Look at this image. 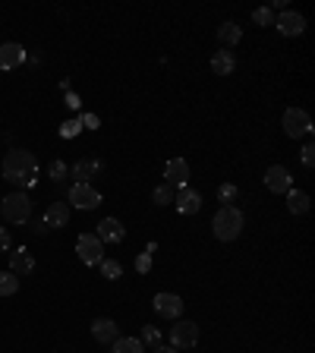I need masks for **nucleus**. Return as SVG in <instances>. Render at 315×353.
<instances>
[{
	"instance_id": "19",
	"label": "nucleus",
	"mask_w": 315,
	"mask_h": 353,
	"mask_svg": "<svg viewBox=\"0 0 315 353\" xmlns=\"http://www.w3.org/2000/svg\"><path fill=\"white\" fill-rule=\"evenodd\" d=\"M234 70H236L234 51H214V57H212V73L214 76H230Z\"/></svg>"
},
{
	"instance_id": "9",
	"label": "nucleus",
	"mask_w": 315,
	"mask_h": 353,
	"mask_svg": "<svg viewBox=\"0 0 315 353\" xmlns=\"http://www.w3.org/2000/svg\"><path fill=\"white\" fill-rule=\"evenodd\" d=\"M274 29H278L284 38L303 35V32H306V16H303V13H294V10H284V13L274 16Z\"/></svg>"
},
{
	"instance_id": "25",
	"label": "nucleus",
	"mask_w": 315,
	"mask_h": 353,
	"mask_svg": "<svg viewBox=\"0 0 315 353\" xmlns=\"http://www.w3.org/2000/svg\"><path fill=\"white\" fill-rule=\"evenodd\" d=\"M19 290V278L13 272H0V296H13Z\"/></svg>"
},
{
	"instance_id": "28",
	"label": "nucleus",
	"mask_w": 315,
	"mask_h": 353,
	"mask_svg": "<svg viewBox=\"0 0 315 353\" xmlns=\"http://www.w3.org/2000/svg\"><path fill=\"white\" fill-rule=\"evenodd\" d=\"M79 132H82L79 117H76V120H66V123L60 126V136H63V139H73V136H79Z\"/></svg>"
},
{
	"instance_id": "27",
	"label": "nucleus",
	"mask_w": 315,
	"mask_h": 353,
	"mask_svg": "<svg viewBox=\"0 0 315 353\" xmlns=\"http://www.w3.org/2000/svg\"><path fill=\"white\" fill-rule=\"evenodd\" d=\"M252 22L256 26H274V13L268 7H258V10H252Z\"/></svg>"
},
{
	"instance_id": "13",
	"label": "nucleus",
	"mask_w": 315,
	"mask_h": 353,
	"mask_svg": "<svg viewBox=\"0 0 315 353\" xmlns=\"http://www.w3.org/2000/svg\"><path fill=\"white\" fill-rule=\"evenodd\" d=\"M164 183H170L176 190V186H186V180H190V164L183 161V158H170L167 168H164Z\"/></svg>"
},
{
	"instance_id": "22",
	"label": "nucleus",
	"mask_w": 315,
	"mask_h": 353,
	"mask_svg": "<svg viewBox=\"0 0 315 353\" xmlns=\"http://www.w3.org/2000/svg\"><path fill=\"white\" fill-rule=\"evenodd\" d=\"M98 272H101L104 281H117V278H123V265H120L117 259H108V256H104L101 262H98Z\"/></svg>"
},
{
	"instance_id": "12",
	"label": "nucleus",
	"mask_w": 315,
	"mask_h": 353,
	"mask_svg": "<svg viewBox=\"0 0 315 353\" xmlns=\"http://www.w3.org/2000/svg\"><path fill=\"white\" fill-rule=\"evenodd\" d=\"M92 338H95L98 344H114V341L120 338L117 322H114V319H108V316L95 319V322H92Z\"/></svg>"
},
{
	"instance_id": "29",
	"label": "nucleus",
	"mask_w": 315,
	"mask_h": 353,
	"mask_svg": "<svg viewBox=\"0 0 315 353\" xmlns=\"http://www.w3.org/2000/svg\"><path fill=\"white\" fill-rule=\"evenodd\" d=\"M218 199L230 205V202L236 199V186H234V183H221V186H218Z\"/></svg>"
},
{
	"instance_id": "17",
	"label": "nucleus",
	"mask_w": 315,
	"mask_h": 353,
	"mask_svg": "<svg viewBox=\"0 0 315 353\" xmlns=\"http://www.w3.org/2000/svg\"><path fill=\"white\" fill-rule=\"evenodd\" d=\"M10 272L16 274V278H22V274H32L35 272V259H32V252L29 250H16V252H10Z\"/></svg>"
},
{
	"instance_id": "16",
	"label": "nucleus",
	"mask_w": 315,
	"mask_h": 353,
	"mask_svg": "<svg viewBox=\"0 0 315 353\" xmlns=\"http://www.w3.org/2000/svg\"><path fill=\"white\" fill-rule=\"evenodd\" d=\"M95 236L101 243H120L126 236V228L120 224L117 218H104L101 224H98V230H95Z\"/></svg>"
},
{
	"instance_id": "35",
	"label": "nucleus",
	"mask_w": 315,
	"mask_h": 353,
	"mask_svg": "<svg viewBox=\"0 0 315 353\" xmlns=\"http://www.w3.org/2000/svg\"><path fill=\"white\" fill-rule=\"evenodd\" d=\"M79 104H82V101H79V98L73 95V92H70V95H66V108H73V110H76V108H79Z\"/></svg>"
},
{
	"instance_id": "15",
	"label": "nucleus",
	"mask_w": 315,
	"mask_h": 353,
	"mask_svg": "<svg viewBox=\"0 0 315 353\" xmlns=\"http://www.w3.org/2000/svg\"><path fill=\"white\" fill-rule=\"evenodd\" d=\"M26 60V48L16 41L0 44V70H16V66Z\"/></svg>"
},
{
	"instance_id": "5",
	"label": "nucleus",
	"mask_w": 315,
	"mask_h": 353,
	"mask_svg": "<svg viewBox=\"0 0 315 353\" xmlns=\"http://www.w3.org/2000/svg\"><path fill=\"white\" fill-rule=\"evenodd\" d=\"M70 205L79 208V212H92V208L101 205V192L88 183H73L70 186Z\"/></svg>"
},
{
	"instance_id": "33",
	"label": "nucleus",
	"mask_w": 315,
	"mask_h": 353,
	"mask_svg": "<svg viewBox=\"0 0 315 353\" xmlns=\"http://www.w3.org/2000/svg\"><path fill=\"white\" fill-rule=\"evenodd\" d=\"M10 246H13V236H10L7 228H0V252H7Z\"/></svg>"
},
{
	"instance_id": "20",
	"label": "nucleus",
	"mask_w": 315,
	"mask_h": 353,
	"mask_svg": "<svg viewBox=\"0 0 315 353\" xmlns=\"http://www.w3.org/2000/svg\"><path fill=\"white\" fill-rule=\"evenodd\" d=\"M240 38H243V29L236 26V22H224L218 29V41L224 44V48H234V44H240Z\"/></svg>"
},
{
	"instance_id": "6",
	"label": "nucleus",
	"mask_w": 315,
	"mask_h": 353,
	"mask_svg": "<svg viewBox=\"0 0 315 353\" xmlns=\"http://www.w3.org/2000/svg\"><path fill=\"white\" fill-rule=\"evenodd\" d=\"M76 252H79L82 265H92V268H95L104 259V243L98 240L95 234H82L79 240H76Z\"/></svg>"
},
{
	"instance_id": "21",
	"label": "nucleus",
	"mask_w": 315,
	"mask_h": 353,
	"mask_svg": "<svg viewBox=\"0 0 315 353\" xmlns=\"http://www.w3.org/2000/svg\"><path fill=\"white\" fill-rule=\"evenodd\" d=\"M309 205H312V202H309V196L303 190H290V192H287V208H290V214H306Z\"/></svg>"
},
{
	"instance_id": "37",
	"label": "nucleus",
	"mask_w": 315,
	"mask_h": 353,
	"mask_svg": "<svg viewBox=\"0 0 315 353\" xmlns=\"http://www.w3.org/2000/svg\"><path fill=\"white\" fill-rule=\"evenodd\" d=\"M154 353H176V350H174V347H164L161 344V347H154Z\"/></svg>"
},
{
	"instance_id": "31",
	"label": "nucleus",
	"mask_w": 315,
	"mask_h": 353,
	"mask_svg": "<svg viewBox=\"0 0 315 353\" xmlns=\"http://www.w3.org/2000/svg\"><path fill=\"white\" fill-rule=\"evenodd\" d=\"M300 158H303V164H306V168H309V170H312V168H315V145H312V142H306V145H303Z\"/></svg>"
},
{
	"instance_id": "36",
	"label": "nucleus",
	"mask_w": 315,
	"mask_h": 353,
	"mask_svg": "<svg viewBox=\"0 0 315 353\" xmlns=\"http://www.w3.org/2000/svg\"><path fill=\"white\" fill-rule=\"evenodd\" d=\"M32 230H35V234H44L48 228H44V221H35V224H32Z\"/></svg>"
},
{
	"instance_id": "24",
	"label": "nucleus",
	"mask_w": 315,
	"mask_h": 353,
	"mask_svg": "<svg viewBox=\"0 0 315 353\" xmlns=\"http://www.w3.org/2000/svg\"><path fill=\"white\" fill-rule=\"evenodd\" d=\"M174 199H176V190L170 183H161L158 190L152 192V202H154V205H170Z\"/></svg>"
},
{
	"instance_id": "23",
	"label": "nucleus",
	"mask_w": 315,
	"mask_h": 353,
	"mask_svg": "<svg viewBox=\"0 0 315 353\" xmlns=\"http://www.w3.org/2000/svg\"><path fill=\"white\" fill-rule=\"evenodd\" d=\"M114 353H145V344L139 338H117L114 341Z\"/></svg>"
},
{
	"instance_id": "30",
	"label": "nucleus",
	"mask_w": 315,
	"mask_h": 353,
	"mask_svg": "<svg viewBox=\"0 0 315 353\" xmlns=\"http://www.w3.org/2000/svg\"><path fill=\"white\" fill-rule=\"evenodd\" d=\"M48 174H51V180H57V183H60V180H63V176L70 174V168H66L63 161H51V168H48Z\"/></svg>"
},
{
	"instance_id": "7",
	"label": "nucleus",
	"mask_w": 315,
	"mask_h": 353,
	"mask_svg": "<svg viewBox=\"0 0 315 353\" xmlns=\"http://www.w3.org/2000/svg\"><path fill=\"white\" fill-rule=\"evenodd\" d=\"M196 341H199L196 322H183V319H176V325L170 328V347H174V350H186V347H196Z\"/></svg>"
},
{
	"instance_id": "11",
	"label": "nucleus",
	"mask_w": 315,
	"mask_h": 353,
	"mask_svg": "<svg viewBox=\"0 0 315 353\" xmlns=\"http://www.w3.org/2000/svg\"><path fill=\"white\" fill-rule=\"evenodd\" d=\"M174 202H176V212L180 214H196L199 208H202V192L192 190V186H180Z\"/></svg>"
},
{
	"instance_id": "4",
	"label": "nucleus",
	"mask_w": 315,
	"mask_h": 353,
	"mask_svg": "<svg viewBox=\"0 0 315 353\" xmlns=\"http://www.w3.org/2000/svg\"><path fill=\"white\" fill-rule=\"evenodd\" d=\"M284 132L290 139H306L312 136V117L303 108H287L284 110Z\"/></svg>"
},
{
	"instance_id": "1",
	"label": "nucleus",
	"mask_w": 315,
	"mask_h": 353,
	"mask_svg": "<svg viewBox=\"0 0 315 353\" xmlns=\"http://www.w3.org/2000/svg\"><path fill=\"white\" fill-rule=\"evenodd\" d=\"M38 174V158L26 148H13L3 154V180L13 186H32Z\"/></svg>"
},
{
	"instance_id": "32",
	"label": "nucleus",
	"mask_w": 315,
	"mask_h": 353,
	"mask_svg": "<svg viewBox=\"0 0 315 353\" xmlns=\"http://www.w3.org/2000/svg\"><path fill=\"white\" fill-rule=\"evenodd\" d=\"M79 123H82V130H98V126H101V120H98L95 114H82Z\"/></svg>"
},
{
	"instance_id": "26",
	"label": "nucleus",
	"mask_w": 315,
	"mask_h": 353,
	"mask_svg": "<svg viewBox=\"0 0 315 353\" xmlns=\"http://www.w3.org/2000/svg\"><path fill=\"white\" fill-rule=\"evenodd\" d=\"M142 344H145V347H152V350H154V347H161V328H154V325H145V328H142Z\"/></svg>"
},
{
	"instance_id": "34",
	"label": "nucleus",
	"mask_w": 315,
	"mask_h": 353,
	"mask_svg": "<svg viewBox=\"0 0 315 353\" xmlns=\"http://www.w3.org/2000/svg\"><path fill=\"white\" fill-rule=\"evenodd\" d=\"M136 268H139V272H142V274H145V272H148V268H152V256H148V252H142V256H139V259H136Z\"/></svg>"
},
{
	"instance_id": "2",
	"label": "nucleus",
	"mask_w": 315,
	"mask_h": 353,
	"mask_svg": "<svg viewBox=\"0 0 315 353\" xmlns=\"http://www.w3.org/2000/svg\"><path fill=\"white\" fill-rule=\"evenodd\" d=\"M243 224H246V218H243V212L236 205H221L218 214H214L212 221V234L218 236L221 243H234L236 236L243 234Z\"/></svg>"
},
{
	"instance_id": "18",
	"label": "nucleus",
	"mask_w": 315,
	"mask_h": 353,
	"mask_svg": "<svg viewBox=\"0 0 315 353\" xmlns=\"http://www.w3.org/2000/svg\"><path fill=\"white\" fill-rule=\"evenodd\" d=\"M98 170H101V161H95V158H82V161H76L73 168H70V176H73L76 183H88V176H95Z\"/></svg>"
},
{
	"instance_id": "3",
	"label": "nucleus",
	"mask_w": 315,
	"mask_h": 353,
	"mask_svg": "<svg viewBox=\"0 0 315 353\" xmlns=\"http://www.w3.org/2000/svg\"><path fill=\"white\" fill-rule=\"evenodd\" d=\"M0 214L10 224H26L32 218V199L29 192H10L3 202H0Z\"/></svg>"
},
{
	"instance_id": "8",
	"label": "nucleus",
	"mask_w": 315,
	"mask_h": 353,
	"mask_svg": "<svg viewBox=\"0 0 315 353\" xmlns=\"http://www.w3.org/2000/svg\"><path fill=\"white\" fill-rule=\"evenodd\" d=\"M265 186L272 192H278V196H287V192L294 190V176H290V170L284 164H272V168L265 170Z\"/></svg>"
},
{
	"instance_id": "10",
	"label": "nucleus",
	"mask_w": 315,
	"mask_h": 353,
	"mask_svg": "<svg viewBox=\"0 0 315 353\" xmlns=\"http://www.w3.org/2000/svg\"><path fill=\"white\" fill-rule=\"evenodd\" d=\"M152 306H154V312H158V316L174 319V322L183 316V300H180L176 294H158L152 300Z\"/></svg>"
},
{
	"instance_id": "14",
	"label": "nucleus",
	"mask_w": 315,
	"mask_h": 353,
	"mask_svg": "<svg viewBox=\"0 0 315 353\" xmlns=\"http://www.w3.org/2000/svg\"><path fill=\"white\" fill-rule=\"evenodd\" d=\"M44 228L48 230H60V228H66L70 224V205L66 202H54L48 212H44Z\"/></svg>"
}]
</instances>
